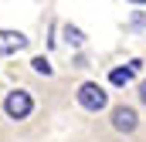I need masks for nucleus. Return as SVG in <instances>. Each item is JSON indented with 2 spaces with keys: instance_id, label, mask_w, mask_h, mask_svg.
Returning a JSON list of instances; mask_svg holds the SVG:
<instances>
[{
  "instance_id": "5",
  "label": "nucleus",
  "mask_w": 146,
  "mask_h": 142,
  "mask_svg": "<svg viewBox=\"0 0 146 142\" xmlns=\"http://www.w3.org/2000/svg\"><path fill=\"white\" fill-rule=\"evenodd\" d=\"M139 68H143V61H129L126 68H112V71H109V81H112V85H129V81L136 78V71H139Z\"/></svg>"
},
{
  "instance_id": "3",
  "label": "nucleus",
  "mask_w": 146,
  "mask_h": 142,
  "mask_svg": "<svg viewBox=\"0 0 146 142\" xmlns=\"http://www.w3.org/2000/svg\"><path fill=\"white\" fill-rule=\"evenodd\" d=\"M27 47V37L21 31H0V54H17Z\"/></svg>"
},
{
  "instance_id": "1",
  "label": "nucleus",
  "mask_w": 146,
  "mask_h": 142,
  "mask_svg": "<svg viewBox=\"0 0 146 142\" xmlns=\"http://www.w3.org/2000/svg\"><path fill=\"white\" fill-rule=\"evenodd\" d=\"M78 102H82V108H88V112H102V108L109 105V95H106L102 85L85 81V85L78 88Z\"/></svg>"
},
{
  "instance_id": "2",
  "label": "nucleus",
  "mask_w": 146,
  "mask_h": 142,
  "mask_svg": "<svg viewBox=\"0 0 146 142\" xmlns=\"http://www.w3.org/2000/svg\"><path fill=\"white\" fill-rule=\"evenodd\" d=\"M3 108H7V115H10V118H27V115H31V108H34V102H31V95H27V91H10V95H7V102H3Z\"/></svg>"
},
{
  "instance_id": "6",
  "label": "nucleus",
  "mask_w": 146,
  "mask_h": 142,
  "mask_svg": "<svg viewBox=\"0 0 146 142\" xmlns=\"http://www.w3.org/2000/svg\"><path fill=\"white\" fill-rule=\"evenodd\" d=\"M65 41H68V44H75V47H78V44L85 41V34H82L78 27H72V24H65Z\"/></svg>"
},
{
  "instance_id": "4",
  "label": "nucleus",
  "mask_w": 146,
  "mask_h": 142,
  "mask_svg": "<svg viewBox=\"0 0 146 142\" xmlns=\"http://www.w3.org/2000/svg\"><path fill=\"white\" fill-rule=\"evenodd\" d=\"M112 125H115V132H133L136 129V112L129 105H119L112 112Z\"/></svg>"
},
{
  "instance_id": "8",
  "label": "nucleus",
  "mask_w": 146,
  "mask_h": 142,
  "mask_svg": "<svg viewBox=\"0 0 146 142\" xmlns=\"http://www.w3.org/2000/svg\"><path fill=\"white\" fill-rule=\"evenodd\" d=\"M139 98H143V102H146V81H143V85H139Z\"/></svg>"
},
{
  "instance_id": "9",
  "label": "nucleus",
  "mask_w": 146,
  "mask_h": 142,
  "mask_svg": "<svg viewBox=\"0 0 146 142\" xmlns=\"http://www.w3.org/2000/svg\"><path fill=\"white\" fill-rule=\"evenodd\" d=\"M133 3H146V0H133Z\"/></svg>"
},
{
  "instance_id": "7",
  "label": "nucleus",
  "mask_w": 146,
  "mask_h": 142,
  "mask_svg": "<svg viewBox=\"0 0 146 142\" xmlns=\"http://www.w3.org/2000/svg\"><path fill=\"white\" fill-rule=\"evenodd\" d=\"M31 64H34V71H37V74H51V64H48V58H34Z\"/></svg>"
}]
</instances>
